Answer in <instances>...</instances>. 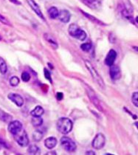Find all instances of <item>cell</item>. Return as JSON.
<instances>
[{
  "label": "cell",
  "instance_id": "cell-1",
  "mask_svg": "<svg viewBox=\"0 0 138 155\" xmlns=\"http://www.w3.org/2000/svg\"><path fill=\"white\" fill-rule=\"evenodd\" d=\"M85 65H86V68L88 69L89 72L91 74L92 77H93V80L95 81V83L98 84V85L102 89V90H105L106 89V85H105L104 81L98 72L95 70V68L93 67V65L90 63L89 61H85Z\"/></svg>",
  "mask_w": 138,
  "mask_h": 155
},
{
  "label": "cell",
  "instance_id": "cell-2",
  "mask_svg": "<svg viewBox=\"0 0 138 155\" xmlns=\"http://www.w3.org/2000/svg\"><path fill=\"white\" fill-rule=\"evenodd\" d=\"M73 124L72 120L67 118H59L57 121V128L61 134H67L70 133L73 129Z\"/></svg>",
  "mask_w": 138,
  "mask_h": 155
},
{
  "label": "cell",
  "instance_id": "cell-3",
  "mask_svg": "<svg viewBox=\"0 0 138 155\" xmlns=\"http://www.w3.org/2000/svg\"><path fill=\"white\" fill-rule=\"evenodd\" d=\"M68 32L70 35L80 41H84L86 39V33L76 24H71L69 26Z\"/></svg>",
  "mask_w": 138,
  "mask_h": 155
},
{
  "label": "cell",
  "instance_id": "cell-4",
  "mask_svg": "<svg viewBox=\"0 0 138 155\" xmlns=\"http://www.w3.org/2000/svg\"><path fill=\"white\" fill-rule=\"evenodd\" d=\"M86 92H87L89 98L90 99V100H91L92 103L95 105V106L96 107V108L98 109L99 111L103 112V106H101V101H100L99 99H98V97H97L96 94H95L94 90H93V89L89 87V86H88L86 84Z\"/></svg>",
  "mask_w": 138,
  "mask_h": 155
},
{
  "label": "cell",
  "instance_id": "cell-5",
  "mask_svg": "<svg viewBox=\"0 0 138 155\" xmlns=\"http://www.w3.org/2000/svg\"><path fill=\"white\" fill-rule=\"evenodd\" d=\"M61 146L65 151H69V152H73L76 150V144L75 143L73 140L70 139V138L67 137H63L60 140Z\"/></svg>",
  "mask_w": 138,
  "mask_h": 155
},
{
  "label": "cell",
  "instance_id": "cell-6",
  "mask_svg": "<svg viewBox=\"0 0 138 155\" xmlns=\"http://www.w3.org/2000/svg\"><path fill=\"white\" fill-rule=\"evenodd\" d=\"M14 138L18 144L22 147H26V146H28L29 138L26 131L23 128L18 134L14 135Z\"/></svg>",
  "mask_w": 138,
  "mask_h": 155
},
{
  "label": "cell",
  "instance_id": "cell-7",
  "mask_svg": "<svg viewBox=\"0 0 138 155\" xmlns=\"http://www.w3.org/2000/svg\"><path fill=\"white\" fill-rule=\"evenodd\" d=\"M106 143V138L101 133H98L95 137L93 141V147L97 150L101 149Z\"/></svg>",
  "mask_w": 138,
  "mask_h": 155
},
{
  "label": "cell",
  "instance_id": "cell-8",
  "mask_svg": "<svg viewBox=\"0 0 138 155\" xmlns=\"http://www.w3.org/2000/svg\"><path fill=\"white\" fill-rule=\"evenodd\" d=\"M8 131H9V132L11 133L13 135L18 134V133L22 129V123L18 121V120L10 122L9 125H8Z\"/></svg>",
  "mask_w": 138,
  "mask_h": 155
},
{
  "label": "cell",
  "instance_id": "cell-9",
  "mask_svg": "<svg viewBox=\"0 0 138 155\" xmlns=\"http://www.w3.org/2000/svg\"><path fill=\"white\" fill-rule=\"evenodd\" d=\"M8 98L10 99L12 102H14L17 106L21 107L24 104V99L21 95L16 93H10L8 95Z\"/></svg>",
  "mask_w": 138,
  "mask_h": 155
},
{
  "label": "cell",
  "instance_id": "cell-10",
  "mask_svg": "<svg viewBox=\"0 0 138 155\" xmlns=\"http://www.w3.org/2000/svg\"><path fill=\"white\" fill-rule=\"evenodd\" d=\"M109 74L110 77L112 79L113 81L118 80V79L121 78V69L119 68L118 66L116 65H111V67H110L109 70Z\"/></svg>",
  "mask_w": 138,
  "mask_h": 155
},
{
  "label": "cell",
  "instance_id": "cell-11",
  "mask_svg": "<svg viewBox=\"0 0 138 155\" xmlns=\"http://www.w3.org/2000/svg\"><path fill=\"white\" fill-rule=\"evenodd\" d=\"M27 2H28L29 5L30 6V8L33 9V11L36 13V14L39 18H41L42 20H45V19H44L43 16V14H42L39 5H38L34 0H27Z\"/></svg>",
  "mask_w": 138,
  "mask_h": 155
},
{
  "label": "cell",
  "instance_id": "cell-12",
  "mask_svg": "<svg viewBox=\"0 0 138 155\" xmlns=\"http://www.w3.org/2000/svg\"><path fill=\"white\" fill-rule=\"evenodd\" d=\"M117 58V52L114 49H111L109 50V52H108L107 55H106V59H105V64L107 66L111 67V65H113L115 62V59Z\"/></svg>",
  "mask_w": 138,
  "mask_h": 155
},
{
  "label": "cell",
  "instance_id": "cell-13",
  "mask_svg": "<svg viewBox=\"0 0 138 155\" xmlns=\"http://www.w3.org/2000/svg\"><path fill=\"white\" fill-rule=\"evenodd\" d=\"M82 2L91 9L98 10L101 7V2L100 0H82Z\"/></svg>",
  "mask_w": 138,
  "mask_h": 155
},
{
  "label": "cell",
  "instance_id": "cell-14",
  "mask_svg": "<svg viewBox=\"0 0 138 155\" xmlns=\"http://www.w3.org/2000/svg\"><path fill=\"white\" fill-rule=\"evenodd\" d=\"M70 18H71V14H70V13L68 11H67V10H62V11H59L58 19L61 21V22H69L70 20Z\"/></svg>",
  "mask_w": 138,
  "mask_h": 155
},
{
  "label": "cell",
  "instance_id": "cell-15",
  "mask_svg": "<svg viewBox=\"0 0 138 155\" xmlns=\"http://www.w3.org/2000/svg\"><path fill=\"white\" fill-rule=\"evenodd\" d=\"M57 145V139L54 137H50L47 138V139L44 141V146L48 149H52L53 148L55 147Z\"/></svg>",
  "mask_w": 138,
  "mask_h": 155
},
{
  "label": "cell",
  "instance_id": "cell-16",
  "mask_svg": "<svg viewBox=\"0 0 138 155\" xmlns=\"http://www.w3.org/2000/svg\"><path fill=\"white\" fill-rule=\"evenodd\" d=\"M80 11H81L82 14H83L85 16H86V18H87L89 20L93 21V22L95 23V24H98V25H101V26H106V25L105 23H103V21H101V20H99L98 19H97V18L95 17V16H92V15H90V14H86V13H85L84 11H81V10H80Z\"/></svg>",
  "mask_w": 138,
  "mask_h": 155
},
{
  "label": "cell",
  "instance_id": "cell-17",
  "mask_svg": "<svg viewBox=\"0 0 138 155\" xmlns=\"http://www.w3.org/2000/svg\"><path fill=\"white\" fill-rule=\"evenodd\" d=\"M44 113V109L41 106H36L35 108L30 112V115H32V117H42V115H43Z\"/></svg>",
  "mask_w": 138,
  "mask_h": 155
},
{
  "label": "cell",
  "instance_id": "cell-18",
  "mask_svg": "<svg viewBox=\"0 0 138 155\" xmlns=\"http://www.w3.org/2000/svg\"><path fill=\"white\" fill-rule=\"evenodd\" d=\"M12 119V115L5 112L3 111V110H2L0 109V120H2L3 122H5V123H8V122H11Z\"/></svg>",
  "mask_w": 138,
  "mask_h": 155
},
{
  "label": "cell",
  "instance_id": "cell-19",
  "mask_svg": "<svg viewBox=\"0 0 138 155\" xmlns=\"http://www.w3.org/2000/svg\"><path fill=\"white\" fill-rule=\"evenodd\" d=\"M44 39H45V40L47 41V42H48L54 49L58 48V44H57V42H55V39H54L50 35H48V34H44Z\"/></svg>",
  "mask_w": 138,
  "mask_h": 155
},
{
  "label": "cell",
  "instance_id": "cell-20",
  "mask_svg": "<svg viewBox=\"0 0 138 155\" xmlns=\"http://www.w3.org/2000/svg\"><path fill=\"white\" fill-rule=\"evenodd\" d=\"M44 136V131L42 129H37L33 134V140L36 142H39L42 141V139L43 138Z\"/></svg>",
  "mask_w": 138,
  "mask_h": 155
},
{
  "label": "cell",
  "instance_id": "cell-21",
  "mask_svg": "<svg viewBox=\"0 0 138 155\" xmlns=\"http://www.w3.org/2000/svg\"><path fill=\"white\" fill-rule=\"evenodd\" d=\"M58 10L55 7H51L50 9L48 10V14L52 19H57L58 16Z\"/></svg>",
  "mask_w": 138,
  "mask_h": 155
},
{
  "label": "cell",
  "instance_id": "cell-22",
  "mask_svg": "<svg viewBox=\"0 0 138 155\" xmlns=\"http://www.w3.org/2000/svg\"><path fill=\"white\" fill-rule=\"evenodd\" d=\"M27 151L30 154H33V155H36V154H40L41 151L39 149V148L36 145H30L29 146L28 149H27Z\"/></svg>",
  "mask_w": 138,
  "mask_h": 155
},
{
  "label": "cell",
  "instance_id": "cell-23",
  "mask_svg": "<svg viewBox=\"0 0 138 155\" xmlns=\"http://www.w3.org/2000/svg\"><path fill=\"white\" fill-rule=\"evenodd\" d=\"M31 122H32L33 126L35 127H39L42 126V124L43 123V119L41 117H33Z\"/></svg>",
  "mask_w": 138,
  "mask_h": 155
},
{
  "label": "cell",
  "instance_id": "cell-24",
  "mask_svg": "<svg viewBox=\"0 0 138 155\" xmlns=\"http://www.w3.org/2000/svg\"><path fill=\"white\" fill-rule=\"evenodd\" d=\"M8 67L7 64H6L5 61L2 59V58L0 57V72H1L2 75L5 74L7 72Z\"/></svg>",
  "mask_w": 138,
  "mask_h": 155
},
{
  "label": "cell",
  "instance_id": "cell-25",
  "mask_svg": "<svg viewBox=\"0 0 138 155\" xmlns=\"http://www.w3.org/2000/svg\"><path fill=\"white\" fill-rule=\"evenodd\" d=\"M19 82H20V80H19V78L17 76H13L10 79V84L12 86V87H16V86H18Z\"/></svg>",
  "mask_w": 138,
  "mask_h": 155
},
{
  "label": "cell",
  "instance_id": "cell-26",
  "mask_svg": "<svg viewBox=\"0 0 138 155\" xmlns=\"http://www.w3.org/2000/svg\"><path fill=\"white\" fill-rule=\"evenodd\" d=\"M131 102L135 107H138V92H135L131 95Z\"/></svg>",
  "mask_w": 138,
  "mask_h": 155
},
{
  "label": "cell",
  "instance_id": "cell-27",
  "mask_svg": "<svg viewBox=\"0 0 138 155\" xmlns=\"http://www.w3.org/2000/svg\"><path fill=\"white\" fill-rule=\"evenodd\" d=\"M80 48L84 52H89L92 48V44L91 43H84V44H81Z\"/></svg>",
  "mask_w": 138,
  "mask_h": 155
},
{
  "label": "cell",
  "instance_id": "cell-28",
  "mask_svg": "<svg viewBox=\"0 0 138 155\" xmlns=\"http://www.w3.org/2000/svg\"><path fill=\"white\" fill-rule=\"evenodd\" d=\"M22 79L23 81L24 82H28L30 80V75L28 72H24L22 74Z\"/></svg>",
  "mask_w": 138,
  "mask_h": 155
},
{
  "label": "cell",
  "instance_id": "cell-29",
  "mask_svg": "<svg viewBox=\"0 0 138 155\" xmlns=\"http://www.w3.org/2000/svg\"><path fill=\"white\" fill-rule=\"evenodd\" d=\"M44 76H45L46 78H47V80L50 81V82H52V79H51V75H50V71L47 70V69L44 68Z\"/></svg>",
  "mask_w": 138,
  "mask_h": 155
},
{
  "label": "cell",
  "instance_id": "cell-30",
  "mask_svg": "<svg viewBox=\"0 0 138 155\" xmlns=\"http://www.w3.org/2000/svg\"><path fill=\"white\" fill-rule=\"evenodd\" d=\"M0 21L2 22L3 24H10L9 21H8V19H6L5 17H4L3 16H2L1 14H0Z\"/></svg>",
  "mask_w": 138,
  "mask_h": 155
},
{
  "label": "cell",
  "instance_id": "cell-31",
  "mask_svg": "<svg viewBox=\"0 0 138 155\" xmlns=\"http://www.w3.org/2000/svg\"><path fill=\"white\" fill-rule=\"evenodd\" d=\"M56 98L58 99V100H61L63 99V93H61V92H57Z\"/></svg>",
  "mask_w": 138,
  "mask_h": 155
},
{
  "label": "cell",
  "instance_id": "cell-32",
  "mask_svg": "<svg viewBox=\"0 0 138 155\" xmlns=\"http://www.w3.org/2000/svg\"><path fill=\"white\" fill-rule=\"evenodd\" d=\"M86 155H89V154L95 155V153L94 152V151H86Z\"/></svg>",
  "mask_w": 138,
  "mask_h": 155
},
{
  "label": "cell",
  "instance_id": "cell-33",
  "mask_svg": "<svg viewBox=\"0 0 138 155\" xmlns=\"http://www.w3.org/2000/svg\"><path fill=\"white\" fill-rule=\"evenodd\" d=\"M11 2H12L15 3V4L16 5H21V2H18L17 0H10Z\"/></svg>",
  "mask_w": 138,
  "mask_h": 155
},
{
  "label": "cell",
  "instance_id": "cell-34",
  "mask_svg": "<svg viewBox=\"0 0 138 155\" xmlns=\"http://www.w3.org/2000/svg\"><path fill=\"white\" fill-rule=\"evenodd\" d=\"M47 154H56V152L53 151V152H50V153H47Z\"/></svg>",
  "mask_w": 138,
  "mask_h": 155
},
{
  "label": "cell",
  "instance_id": "cell-35",
  "mask_svg": "<svg viewBox=\"0 0 138 155\" xmlns=\"http://www.w3.org/2000/svg\"><path fill=\"white\" fill-rule=\"evenodd\" d=\"M1 39H2V37H1V36H0V40H1Z\"/></svg>",
  "mask_w": 138,
  "mask_h": 155
}]
</instances>
